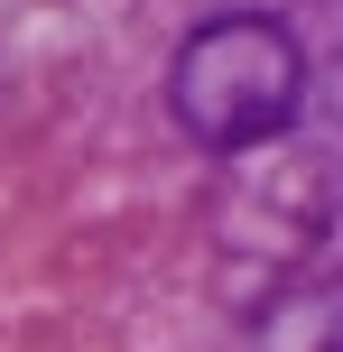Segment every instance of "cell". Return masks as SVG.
I'll use <instances>...</instances> for the list:
<instances>
[{
    "label": "cell",
    "mask_w": 343,
    "mask_h": 352,
    "mask_svg": "<svg viewBox=\"0 0 343 352\" xmlns=\"http://www.w3.org/2000/svg\"><path fill=\"white\" fill-rule=\"evenodd\" d=\"M297 102H307V47L269 10H214L167 56V121L204 158H251L288 140Z\"/></svg>",
    "instance_id": "cell-1"
}]
</instances>
